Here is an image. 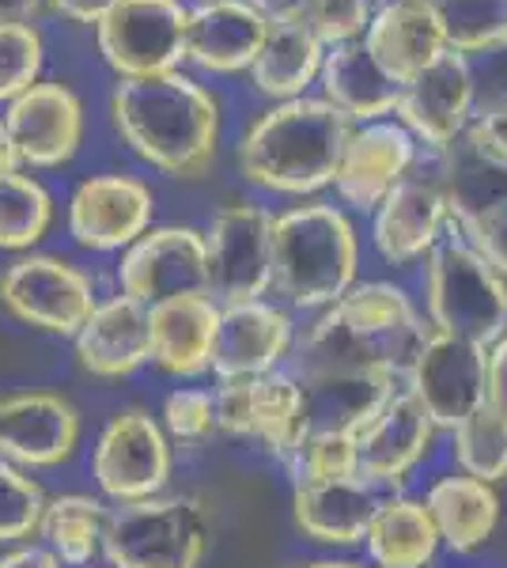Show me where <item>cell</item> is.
<instances>
[{"mask_svg":"<svg viewBox=\"0 0 507 568\" xmlns=\"http://www.w3.org/2000/svg\"><path fill=\"white\" fill-rule=\"evenodd\" d=\"M254 12H262L270 23H281V20H303V8L307 0H246Z\"/></svg>","mask_w":507,"mask_h":568,"instance_id":"48","label":"cell"},{"mask_svg":"<svg viewBox=\"0 0 507 568\" xmlns=\"http://www.w3.org/2000/svg\"><path fill=\"white\" fill-rule=\"evenodd\" d=\"M296 379L303 383V436H359L398 390V379L383 372H315Z\"/></svg>","mask_w":507,"mask_h":568,"instance_id":"22","label":"cell"},{"mask_svg":"<svg viewBox=\"0 0 507 568\" xmlns=\"http://www.w3.org/2000/svg\"><path fill=\"white\" fill-rule=\"evenodd\" d=\"M155 194L133 175H91L69 197V232L88 251H125L152 227Z\"/></svg>","mask_w":507,"mask_h":568,"instance_id":"15","label":"cell"},{"mask_svg":"<svg viewBox=\"0 0 507 568\" xmlns=\"http://www.w3.org/2000/svg\"><path fill=\"white\" fill-rule=\"evenodd\" d=\"M428 326L402 288L386 281L353 284L296 342L292 375L315 372H383L405 379Z\"/></svg>","mask_w":507,"mask_h":568,"instance_id":"1","label":"cell"},{"mask_svg":"<svg viewBox=\"0 0 507 568\" xmlns=\"http://www.w3.org/2000/svg\"><path fill=\"white\" fill-rule=\"evenodd\" d=\"M455 459L477 481L496 485L507 478V417L500 409L485 402L455 428Z\"/></svg>","mask_w":507,"mask_h":568,"instance_id":"35","label":"cell"},{"mask_svg":"<svg viewBox=\"0 0 507 568\" xmlns=\"http://www.w3.org/2000/svg\"><path fill=\"white\" fill-rule=\"evenodd\" d=\"M4 125L23 168H61L84 141V103L72 88L39 80L8 103Z\"/></svg>","mask_w":507,"mask_h":568,"instance_id":"18","label":"cell"},{"mask_svg":"<svg viewBox=\"0 0 507 568\" xmlns=\"http://www.w3.org/2000/svg\"><path fill=\"white\" fill-rule=\"evenodd\" d=\"M88 568H95V565H88Z\"/></svg>","mask_w":507,"mask_h":568,"instance_id":"53","label":"cell"},{"mask_svg":"<svg viewBox=\"0 0 507 568\" xmlns=\"http://www.w3.org/2000/svg\"><path fill=\"white\" fill-rule=\"evenodd\" d=\"M353 122L326 99H288L265 110L239 141L243 175L273 194H315L334 186Z\"/></svg>","mask_w":507,"mask_h":568,"instance_id":"3","label":"cell"},{"mask_svg":"<svg viewBox=\"0 0 507 568\" xmlns=\"http://www.w3.org/2000/svg\"><path fill=\"white\" fill-rule=\"evenodd\" d=\"M383 4H394V0H383Z\"/></svg>","mask_w":507,"mask_h":568,"instance_id":"52","label":"cell"},{"mask_svg":"<svg viewBox=\"0 0 507 568\" xmlns=\"http://www.w3.org/2000/svg\"><path fill=\"white\" fill-rule=\"evenodd\" d=\"M53 12H61L72 23H99L118 0H50Z\"/></svg>","mask_w":507,"mask_h":568,"instance_id":"46","label":"cell"},{"mask_svg":"<svg viewBox=\"0 0 507 568\" xmlns=\"http://www.w3.org/2000/svg\"><path fill=\"white\" fill-rule=\"evenodd\" d=\"M91 474L118 504L160 497L171 481V444L163 425L144 409L114 414L91 452Z\"/></svg>","mask_w":507,"mask_h":568,"instance_id":"11","label":"cell"},{"mask_svg":"<svg viewBox=\"0 0 507 568\" xmlns=\"http://www.w3.org/2000/svg\"><path fill=\"white\" fill-rule=\"evenodd\" d=\"M394 114L417 141L432 152H444L474 122V72L469 58L458 50H444L432 65L409 77L398 88Z\"/></svg>","mask_w":507,"mask_h":568,"instance_id":"14","label":"cell"},{"mask_svg":"<svg viewBox=\"0 0 507 568\" xmlns=\"http://www.w3.org/2000/svg\"><path fill=\"white\" fill-rule=\"evenodd\" d=\"M103 527L107 508L95 497L84 493H64V497L45 500L39 535L45 538V549L69 568H88L103 554Z\"/></svg>","mask_w":507,"mask_h":568,"instance_id":"33","label":"cell"},{"mask_svg":"<svg viewBox=\"0 0 507 568\" xmlns=\"http://www.w3.org/2000/svg\"><path fill=\"white\" fill-rule=\"evenodd\" d=\"M42 511H45L42 485L23 466L0 459V546L39 535Z\"/></svg>","mask_w":507,"mask_h":568,"instance_id":"37","label":"cell"},{"mask_svg":"<svg viewBox=\"0 0 507 568\" xmlns=\"http://www.w3.org/2000/svg\"><path fill=\"white\" fill-rule=\"evenodd\" d=\"M80 444V414L69 398L27 390L0 398V459L23 466H58Z\"/></svg>","mask_w":507,"mask_h":568,"instance_id":"19","label":"cell"},{"mask_svg":"<svg viewBox=\"0 0 507 568\" xmlns=\"http://www.w3.org/2000/svg\"><path fill=\"white\" fill-rule=\"evenodd\" d=\"M432 326L469 342L493 345L507 334V277L496 273L466 240L436 246L428 258Z\"/></svg>","mask_w":507,"mask_h":568,"instance_id":"6","label":"cell"},{"mask_svg":"<svg viewBox=\"0 0 507 568\" xmlns=\"http://www.w3.org/2000/svg\"><path fill=\"white\" fill-rule=\"evenodd\" d=\"M209 549V516L193 497L129 500L107 511L103 557L110 568H197Z\"/></svg>","mask_w":507,"mask_h":568,"instance_id":"5","label":"cell"},{"mask_svg":"<svg viewBox=\"0 0 507 568\" xmlns=\"http://www.w3.org/2000/svg\"><path fill=\"white\" fill-rule=\"evenodd\" d=\"M273 213L262 205H227L205 232L209 296L220 307L262 300L273 288Z\"/></svg>","mask_w":507,"mask_h":568,"instance_id":"9","label":"cell"},{"mask_svg":"<svg viewBox=\"0 0 507 568\" xmlns=\"http://www.w3.org/2000/svg\"><path fill=\"white\" fill-rule=\"evenodd\" d=\"M436 425L409 390H394L379 417L356 436V474L375 489H398L432 447Z\"/></svg>","mask_w":507,"mask_h":568,"instance_id":"21","label":"cell"},{"mask_svg":"<svg viewBox=\"0 0 507 568\" xmlns=\"http://www.w3.org/2000/svg\"><path fill=\"white\" fill-rule=\"evenodd\" d=\"M110 114L129 149L163 175L201 179L216 163L220 103L186 72L122 80Z\"/></svg>","mask_w":507,"mask_h":568,"instance_id":"2","label":"cell"},{"mask_svg":"<svg viewBox=\"0 0 507 568\" xmlns=\"http://www.w3.org/2000/svg\"><path fill=\"white\" fill-rule=\"evenodd\" d=\"M463 240L474 246V251L481 254V258L493 265L496 273H504V277H507V201L500 209H493L488 216L477 220Z\"/></svg>","mask_w":507,"mask_h":568,"instance_id":"43","label":"cell"},{"mask_svg":"<svg viewBox=\"0 0 507 568\" xmlns=\"http://www.w3.org/2000/svg\"><path fill=\"white\" fill-rule=\"evenodd\" d=\"M186 20L182 0H118L95 23L99 53L122 80L179 72L186 61Z\"/></svg>","mask_w":507,"mask_h":568,"instance_id":"7","label":"cell"},{"mask_svg":"<svg viewBox=\"0 0 507 568\" xmlns=\"http://www.w3.org/2000/svg\"><path fill=\"white\" fill-rule=\"evenodd\" d=\"M292 478L300 481H326L356 474V436L345 433H307L288 459Z\"/></svg>","mask_w":507,"mask_h":568,"instance_id":"39","label":"cell"},{"mask_svg":"<svg viewBox=\"0 0 507 568\" xmlns=\"http://www.w3.org/2000/svg\"><path fill=\"white\" fill-rule=\"evenodd\" d=\"M432 524L439 530V542L455 554H474L493 538L500 524V497L488 481H477L469 474L439 478L424 497Z\"/></svg>","mask_w":507,"mask_h":568,"instance_id":"30","label":"cell"},{"mask_svg":"<svg viewBox=\"0 0 507 568\" xmlns=\"http://www.w3.org/2000/svg\"><path fill=\"white\" fill-rule=\"evenodd\" d=\"M469 72H474V118L507 110V42L477 53Z\"/></svg>","mask_w":507,"mask_h":568,"instance_id":"42","label":"cell"},{"mask_svg":"<svg viewBox=\"0 0 507 568\" xmlns=\"http://www.w3.org/2000/svg\"><path fill=\"white\" fill-rule=\"evenodd\" d=\"M216 428L257 439L281 463L303 439V383L288 372H265L254 379H220Z\"/></svg>","mask_w":507,"mask_h":568,"instance_id":"12","label":"cell"},{"mask_svg":"<svg viewBox=\"0 0 507 568\" xmlns=\"http://www.w3.org/2000/svg\"><path fill=\"white\" fill-rule=\"evenodd\" d=\"M367 554L379 568H424L439 549V530L424 500L386 497L364 535Z\"/></svg>","mask_w":507,"mask_h":568,"instance_id":"32","label":"cell"},{"mask_svg":"<svg viewBox=\"0 0 507 568\" xmlns=\"http://www.w3.org/2000/svg\"><path fill=\"white\" fill-rule=\"evenodd\" d=\"M42 53V34L31 23H0V103L39 84Z\"/></svg>","mask_w":507,"mask_h":568,"instance_id":"38","label":"cell"},{"mask_svg":"<svg viewBox=\"0 0 507 568\" xmlns=\"http://www.w3.org/2000/svg\"><path fill=\"white\" fill-rule=\"evenodd\" d=\"M20 168H23V163H20V152H16L12 133H8L4 118H0V175H12V171H20Z\"/></svg>","mask_w":507,"mask_h":568,"instance_id":"50","label":"cell"},{"mask_svg":"<svg viewBox=\"0 0 507 568\" xmlns=\"http://www.w3.org/2000/svg\"><path fill=\"white\" fill-rule=\"evenodd\" d=\"M379 489L359 474L326 481H300L292 493V516L296 527L315 542L326 546H353L364 542L375 511H379Z\"/></svg>","mask_w":507,"mask_h":568,"instance_id":"26","label":"cell"},{"mask_svg":"<svg viewBox=\"0 0 507 568\" xmlns=\"http://www.w3.org/2000/svg\"><path fill=\"white\" fill-rule=\"evenodd\" d=\"M197 4H201V0H197Z\"/></svg>","mask_w":507,"mask_h":568,"instance_id":"54","label":"cell"},{"mask_svg":"<svg viewBox=\"0 0 507 568\" xmlns=\"http://www.w3.org/2000/svg\"><path fill=\"white\" fill-rule=\"evenodd\" d=\"M216 428V398L201 387H179L163 402V433L182 444H197Z\"/></svg>","mask_w":507,"mask_h":568,"instance_id":"41","label":"cell"},{"mask_svg":"<svg viewBox=\"0 0 507 568\" xmlns=\"http://www.w3.org/2000/svg\"><path fill=\"white\" fill-rule=\"evenodd\" d=\"M436 163L447 197V220L458 235H466L477 220L507 201V163L485 152L469 133L447 144L444 152H436Z\"/></svg>","mask_w":507,"mask_h":568,"instance_id":"28","label":"cell"},{"mask_svg":"<svg viewBox=\"0 0 507 568\" xmlns=\"http://www.w3.org/2000/svg\"><path fill=\"white\" fill-rule=\"evenodd\" d=\"M372 16V0H307V8H303V23L318 34L322 45L364 39Z\"/></svg>","mask_w":507,"mask_h":568,"instance_id":"40","label":"cell"},{"mask_svg":"<svg viewBox=\"0 0 507 568\" xmlns=\"http://www.w3.org/2000/svg\"><path fill=\"white\" fill-rule=\"evenodd\" d=\"M220 304L209 292H182L149 307L152 364L168 375H201L212 364Z\"/></svg>","mask_w":507,"mask_h":568,"instance_id":"27","label":"cell"},{"mask_svg":"<svg viewBox=\"0 0 507 568\" xmlns=\"http://www.w3.org/2000/svg\"><path fill=\"white\" fill-rule=\"evenodd\" d=\"M444 224H447V197H444V182H439V163L424 168L417 160L409 175L375 209L372 240L375 251L391 265H409L436 251Z\"/></svg>","mask_w":507,"mask_h":568,"instance_id":"16","label":"cell"},{"mask_svg":"<svg viewBox=\"0 0 507 568\" xmlns=\"http://www.w3.org/2000/svg\"><path fill=\"white\" fill-rule=\"evenodd\" d=\"M42 0H0V23H27Z\"/></svg>","mask_w":507,"mask_h":568,"instance_id":"49","label":"cell"},{"mask_svg":"<svg viewBox=\"0 0 507 568\" xmlns=\"http://www.w3.org/2000/svg\"><path fill=\"white\" fill-rule=\"evenodd\" d=\"M318 80L326 91V103L337 106L348 122H383L398 106L402 84L386 77V69L372 58L364 39L326 45Z\"/></svg>","mask_w":507,"mask_h":568,"instance_id":"29","label":"cell"},{"mask_svg":"<svg viewBox=\"0 0 507 568\" xmlns=\"http://www.w3.org/2000/svg\"><path fill=\"white\" fill-rule=\"evenodd\" d=\"M300 568H359V565L356 561H307Z\"/></svg>","mask_w":507,"mask_h":568,"instance_id":"51","label":"cell"},{"mask_svg":"<svg viewBox=\"0 0 507 568\" xmlns=\"http://www.w3.org/2000/svg\"><path fill=\"white\" fill-rule=\"evenodd\" d=\"M77 342L80 368L99 375V379H122L133 375L141 364L152 361V342H149V307L141 300L129 296H110L103 304H95L91 318L80 326Z\"/></svg>","mask_w":507,"mask_h":568,"instance_id":"24","label":"cell"},{"mask_svg":"<svg viewBox=\"0 0 507 568\" xmlns=\"http://www.w3.org/2000/svg\"><path fill=\"white\" fill-rule=\"evenodd\" d=\"M270 20L246 0H201L186 20V61L209 72H243L254 65Z\"/></svg>","mask_w":507,"mask_h":568,"instance_id":"23","label":"cell"},{"mask_svg":"<svg viewBox=\"0 0 507 568\" xmlns=\"http://www.w3.org/2000/svg\"><path fill=\"white\" fill-rule=\"evenodd\" d=\"M356 227L334 205H300L273 220V288L292 307L322 311L356 284Z\"/></svg>","mask_w":507,"mask_h":568,"instance_id":"4","label":"cell"},{"mask_svg":"<svg viewBox=\"0 0 507 568\" xmlns=\"http://www.w3.org/2000/svg\"><path fill=\"white\" fill-rule=\"evenodd\" d=\"M364 45L372 50V58L386 69V77L394 84H405L424 65H432L439 53L450 50L444 23H439L436 8L428 0L379 4L364 31Z\"/></svg>","mask_w":507,"mask_h":568,"instance_id":"25","label":"cell"},{"mask_svg":"<svg viewBox=\"0 0 507 568\" xmlns=\"http://www.w3.org/2000/svg\"><path fill=\"white\" fill-rule=\"evenodd\" d=\"M322 58H326V45L318 42V34L303 20L270 23L262 50H257L251 65L254 88L270 99H281V103L300 99L318 80Z\"/></svg>","mask_w":507,"mask_h":568,"instance_id":"31","label":"cell"},{"mask_svg":"<svg viewBox=\"0 0 507 568\" xmlns=\"http://www.w3.org/2000/svg\"><path fill=\"white\" fill-rule=\"evenodd\" d=\"M405 383L432 425L455 433L474 409L488 402V345L428 326L405 372Z\"/></svg>","mask_w":507,"mask_h":568,"instance_id":"8","label":"cell"},{"mask_svg":"<svg viewBox=\"0 0 507 568\" xmlns=\"http://www.w3.org/2000/svg\"><path fill=\"white\" fill-rule=\"evenodd\" d=\"M417 163V136L402 122L353 125L341 152L334 186L356 209H379V201L409 175Z\"/></svg>","mask_w":507,"mask_h":568,"instance_id":"20","label":"cell"},{"mask_svg":"<svg viewBox=\"0 0 507 568\" xmlns=\"http://www.w3.org/2000/svg\"><path fill=\"white\" fill-rule=\"evenodd\" d=\"M53 197L39 179L0 175V251H31L50 232Z\"/></svg>","mask_w":507,"mask_h":568,"instance_id":"34","label":"cell"},{"mask_svg":"<svg viewBox=\"0 0 507 568\" xmlns=\"http://www.w3.org/2000/svg\"><path fill=\"white\" fill-rule=\"evenodd\" d=\"M122 296L144 307L182 292H209L205 232L197 227H149L133 246H125L118 265Z\"/></svg>","mask_w":507,"mask_h":568,"instance_id":"13","label":"cell"},{"mask_svg":"<svg viewBox=\"0 0 507 568\" xmlns=\"http://www.w3.org/2000/svg\"><path fill=\"white\" fill-rule=\"evenodd\" d=\"M0 568H61V561L42 546H20L0 557Z\"/></svg>","mask_w":507,"mask_h":568,"instance_id":"47","label":"cell"},{"mask_svg":"<svg viewBox=\"0 0 507 568\" xmlns=\"http://www.w3.org/2000/svg\"><path fill=\"white\" fill-rule=\"evenodd\" d=\"M444 23L447 45L458 53H481L507 42V0H428Z\"/></svg>","mask_w":507,"mask_h":568,"instance_id":"36","label":"cell"},{"mask_svg":"<svg viewBox=\"0 0 507 568\" xmlns=\"http://www.w3.org/2000/svg\"><path fill=\"white\" fill-rule=\"evenodd\" d=\"M296 349V323L288 311L265 300L220 307L216 337H212V375L216 379H254L276 372V364Z\"/></svg>","mask_w":507,"mask_h":568,"instance_id":"17","label":"cell"},{"mask_svg":"<svg viewBox=\"0 0 507 568\" xmlns=\"http://www.w3.org/2000/svg\"><path fill=\"white\" fill-rule=\"evenodd\" d=\"M488 406L507 417V334L488 345Z\"/></svg>","mask_w":507,"mask_h":568,"instance_id":"45","label":"cell"},{"mask_svg":"<svg viewBox=\"0 0 507 568\" xmlns=\"http://www.w3.org/2000/svg\"><path fill=\"white\" fill-rule=\"evenodd\" d=\"M466 133L481 144L485 152H493L496 160L507 163V110H493V114H477L466 125Z\"/></svg>","mask_w":507,"mask_h":568,"instance_id":"44","label":"cell"},{"mask_svg":"<svg viewBox=\"0 0 507 568\" xmlns=\"http://www.w3.org/2000/svg\"><path fill=\"white\" fill-rule=\"evenodd\" d=\"M0 304L45 334L77 337L95 311V284L84 270L53 254H23L0 277Z\"/></svg>","mask_w":507,"mask_h":568,"instance_id":"10","label":"cell"}]
</instances>
